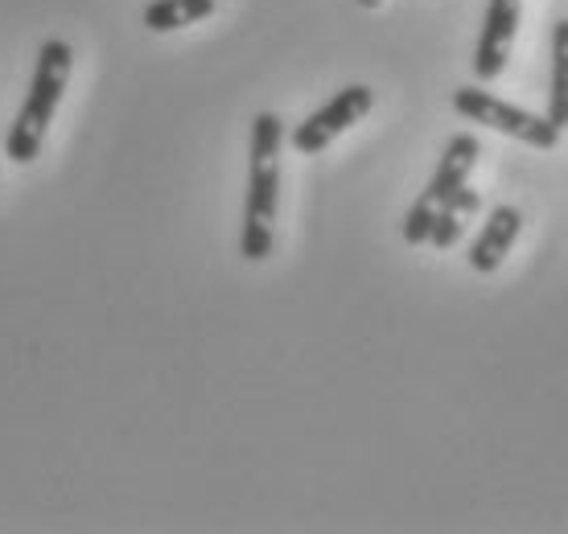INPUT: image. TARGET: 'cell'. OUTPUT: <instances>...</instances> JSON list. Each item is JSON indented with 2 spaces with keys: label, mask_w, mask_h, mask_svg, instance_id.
Masks as SVG:
<instances>
[{
  "label": "cell",
  "mask_w": 568,
  "mask_h": 534,
  "mask_svg": "<svg viewBox=\"0 0 568 534\" xmlns=\"http://www.w3.org/2000/svg\"><path fill=\"white\" fill-rule=\"evenodd\" d=\"M281 144L284 124L276 112L252 120V173H247V206H243V259H268L276 243V206H281Z\"/></svg>",
  "instance_id": "6da1fadb"
},
{
  "label": "cell",
  "mask_w": 568,
  "mask_h": 534,
  "mask_svg": "<svg viewBox=\"0 0 568 534\" xmlns=\"http://www.w3.org/2000/svg\"><path fill=\"white\" fill-rule=\"evenodd\" d=\"M71 66H74L71 42L50 38V42L38 50V66H33V79H29V95H26V103H21V112H17L13 127H9V141H4V153L13 156L17 165H29L33 156L42 153L50 120H54L58 103H62V91L71 83Z\"/></svg>",
  "instance_id": "7a4b0ae2"
},
{
  "label": "cell",
  "mask_w": 568,
  "mask_h": 534,
  "mask_svg": "<svg viewBox=\"0 0 568 534\" xmlns=\"http://www.w3.org/2000/svg\"><path fill=\"white\" fill-rule=\"evenodd\" d=\"M478 156H483V144H478V136H469V132H457L454 141L445 144V156H440L437 173L428 177L425 194L416 197L413 210L404 214V243H413V247L428 243V230H433L440 202L454 197L469 182V170L478 165Z\"/></svg>",
  "instance_id": "3957f363"
},
{
  "label": "cell",
  "mask_w": 568,
  "mask_h": 534,
  "mask_svg": "<svg viewBox=\"0 0 568 534\" xmlns=\"http://www.w3.org/2000/svg\"><path fill=\"white\" fill-rule=\"evenodd\" d=\"M454 112L469 124L495 127L503 136H511L519 144H531V148H556L560 144V127L548 120V115L524 112L507 99L490 95L483 86H457L454 91Z\"/></svg>",
  "instance_id": "277c9868"
},
{
  "label": "cell",
  "mask_w": 568,
  "mask_h": 534,
  "mask_svg": "<svg viewBox=\"0 0 568 534\" xmlns=\"http://www.w3.org/2000/svg\"><path fill=\"white\" fill-rule=\"evenodd\" d=\"M375 107V91L363 83H351V86H342L338 95L329 99L326 107H317V112L305 120V124L293 127V148H297L301 156H313V153H322L334 136H342L346 127H355L363 115Z\"/></svg>",
  "instance_id": "5b68a950"
},
{
  "label": "cell",
  "mask_w": 568,
  "mask_h": 534,
  "mask_svg": "<svg viewBox=\"0 0 568 534\" xmlns=\"http://www.w3.org/2000/svg\"><path fill=\"white\" fill-rule=\"evenodd\" d=\"M519 17H524V0H490L486 4L483 38H478V50H474V79L478 83H490V79L507 71L515 33H519Z\"/></svg>",
  "instance_id": "8992f818"
},
{
  "label": "cell",
  "mask_w": 568,
  "mask_h": 534,
  "mask_svg": "<svg viewBox=\"0 0 568 534\" xmlns=\"http://www.w3.org/2000/svg\"><path fill=\"white\" fill-rule=\"evenodd\" d=\"M519 230H524V214L515 210V206H495L490 218H486V226H483V235H478L474 247H469V267H474L478 276L498 271L503 259L511 255Z\"/></svg>",
  "instance_id": "52a82bcc"
},
{
  "label": "cell",
  "mask_w": 568,
  "mask_h": 534,
  "mask_svg": "<svg viewBox=\"0 0 568 534\" xmlns=\"http://www.w3.org/2000/svg\"><path fill=\"white\" fill-rule=\"evenodd\" d=\"M478 206H483V197L462 185L454 197H445V202H440L437 218H433V230H428V243H433L437 251H449V247L462 239V230H466L469 218L478 214Z\"/></svg>",
  "instance_id": "ba28073f"
},
{
  "label": "cell",
  "mask_w": 568,
  "mask_h": 534,
  "mask_svg": "<svg viewBox=\"0 0 568 534\" xmlns=\"http://www.w3.org/2000/svg\"><path fill=\"white\" fill-rule=\"evenodd\" d=\"M219 0H153L144 9V29L153 33H173V29L199 25L206 17H214Z\"/></svg>",
  "instance_id": "9c48e42d"
},
{
  "label": "cell",
  "mask_w": 568,
  "mask_h": 534,
  "mask_svg": "<svg viewBox=\"0 0 568 534\" xmlns=\"http://www.w3.org/2000/svg\"><path fill=\"white\" fill-rule=\"evenodd\" d=\"M548 120L560 132L568 127V17L552 25V91H548Z\"/></svg>",
  "instance_id": "30bf717a"
},
{
  "label": "cell",
  "mask_w": 568,
  "mask_h": 534,
  "mask_svg": "<svg viewBox=\"0 0 568 534\" xmlns=\"http://www.w3.org/2000/svg\"><path fill=\"white\" fill-rule=\"evenodd\" d=\"M358 4H363V9H379V4H384V0H358Z\"/></svg>",
  "instance_id": "8fae6325"
}]
</instances>
